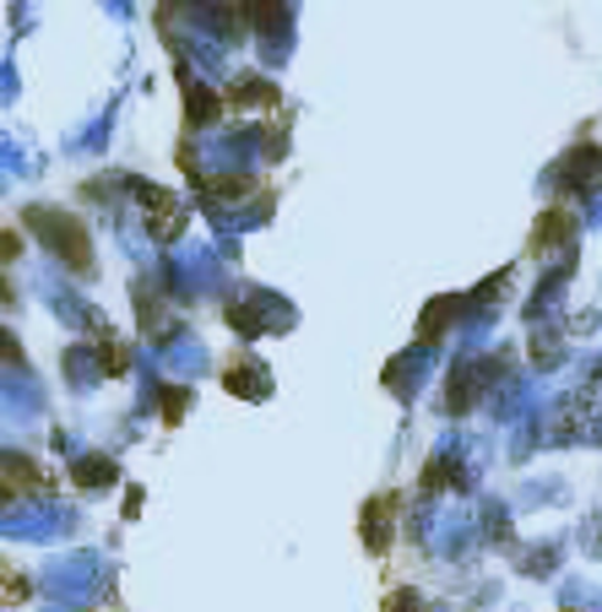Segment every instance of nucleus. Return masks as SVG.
I'll use <instances>...</instances> for the list:
<instances>
[{"label":"nucleus","instance_id":"f257e3e1","mask_svg":"<svg viewBox=\"0 0 602 612\" xmlns=\"http://www.w3.org/2000/svg\"><path fill=\"white\" fill-rule=\"evenodd\" d=\"M33 223H39V234H44V239H50V245H55L71 260V271H87V266H93V245H87L82 223H71V217H55V212H33Z\"/></svg>","mask_w":602,"mask_h":612},{"label":"nucleus","instance_id":"f03ea898","mask_svg":"<svg viewBox=\"0 0 602 612\" xmlns=\"http://www.w3.org/2000/svg\"><path fill=\"white\" fill-rule=\"evenodd\" d=\"M141 212H147V223H152L158 239H174L185 228V206L169 190H141Z\"/></svg>","mask_w":602,"mask_h":612},{"label":"nucleus","instance_id":"7ed1b4c3","mask_svg":"<svg viewBox=\"0 0 602 612\" xmlns=\"http://www.w3.org/2000/svg\"><path fill=\"white\" fill-rule=\"evenodd\" d=\"M391 509H397V498L391 493H380L369 509H364V526H369V548L380 552L386 548V532H391Z\"/></svg>","mask_w":602,"mask_h":612},{"label":"nucleus","instance_id":"20e7f679","mask_svg":"<svg viewBox=\"0 0 602 612\" xmlns=\"http://www.w3.org/2000/svg\"><path fill=\"white\" fill-rule=\"evenodd\" d=\"M261 379H267V374H261V368H256V364H245V368H239V374L228 368V390L239 385V390H245L250 401H256V396H267V385H261Z\"/></svg>","mask_w":602,"mask_h":612},{"label":"nucleus","instance_id":"39448f33","mask_svg":"<svg viewBox=\"0 0 602 612\" xmlns=\"http://www.w3.org/2000/svg\"><path fill=\"white\" fill-rule=\"evenodd\" d=\"M76 477H82V483H98V477L109 483L115 472H109V461H82V472H76Z\"/></svg>","mask_w":602,"mask_h":612},{"label":"nucleus","instance_id":"423d86ee","mask_svg":"<svg viewBox=\"0 0 602 612\" xmlns=\"http://www.w3.org/2000/svg\"><path fill=\"white\" fill-rule=\"evenodd\" d=\"M386 612H418V597H412V591H401V597L386 602Z\"/></svg>","mask_w":602,"mask_h":612}]
</instances>
